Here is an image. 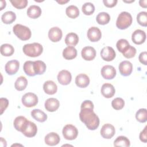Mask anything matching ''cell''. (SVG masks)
<instances>
[{
    "label": "cell",
    "mask_w": 147,
    "mask_h": 147,
    "mask_svg": "<svg viewBox=\"0 0 147 147\" xmlns=\"http://www.w3.org/2000/svg\"><path fill=\"white\" fill-rule=\"evenodd\" d=\"M91 108H81L79 113L80 121L83 122L87 129L91 130L96 129L99 125V119Z\"/></svg>",
    "instance_id": "1"
},
{
    "label": "cell",
    "mask_w": 147,
    "mask_h": 147,
    "mask_svg": "<svg viewBox=\"0 0 147 147\" xmlns=\"http://www.w3.org/2000/svg\"><path fill=\"white\" fill-rule=\"evenodd\" d=\"M22 50L25 55L26 56L35 57L39 56L42 53L43 48L40 44L34 42L24 45Z\"/></svg>",
    "instance_id": "2"
},
{
    "label": "cell",
    "mask_w": 147,
    "mask_h": 147,
    "mask_svg": "<svg viewBox=\"0 0 147 147\" xmlns=\"http://www.w3.org/2000/svg\"><path fill=\"white\" fill-rule=\"evenodd\" d=\"M15 35L21 40L26 41L31 37L32 33L29 28L21 24H16L13 28Z\"/></svg>",
    "instance_id": "3"
},
{
    "label": "cell",
    "mask_w": 147,
    "mask_h": 147,
    "mask_svg": "<svg viewBox=\"0 0 147 147\" xmlns=\"http://www.w3.org/2000/svg\"><path fill=\"white\" fill-rule=\"evenodd\" d=\"M132 17L131 14L126 11L121 12L117 20L116 26L118 29H125L130 26L132 23Z\"/></svg>",
    "instance_id": "4"
},
{
    "label": "cell",
    "mask_w": 147,
    "mask_h": 147,
    "mask_svg": "<svg viewBox=\"0 0 147 147\" xmlns=\"http://www.w3.org/2000/svg\"><path fill=\"white\" fill-rule=\"evenodd\" d=\"M62 133L64 138L68 140H73L77 137L78 130L74 125L68 124L63 127Z\"/></svg>",
    "instance_id": "5"
},
{
    "label": "cell",
    "mask_w": 147,
    "mask_h": 147,
    "mask_svg": "<svg viewBox=\"0 0 147 147\" xmlns=\"http://www.w3.org/2000/svg\"><path fill=\"white\" fill-rule=\"evenodd\" d=\"M22 103L26 107L35 106L38 103V97L32 92H28L23 95L21 99Z\"/></svg>",
    "instance_id": "6"
},
{
    "label": "cell",
    "mask_w": 147,
    "mask_h": 147,
    "mask_svg": "<svg viewBox=\"0 0 147 147\" xmlns=\"http://www.w3.org/2000/svg\"><path fill=\"white\" fill-rule=\"evenodd\" d=\"M100 133L103 138L106 139H110L114 136L115 130L114 126H113L111 124L106 123L102 126Z\"/></svg>",
    "instance_id": "7"
},
{
    "label": "cell",
    "mask_w": 147,
    "mask_h": 147,
    "mask_svg": "<svg viewBox=\"0 0 147 147\" xmlns=\"http://www.w3.org/2000/svg\"><path fill=\"white\" fill-rule=\"evenodd\" d=\"M29 121L23 116H18L16 117L14 121L13 125L14 128L22 133L25 129L26 128Z\"/></svg>",
    "instance_id": "8"
},
{
    "label": "cell",
    "mask_w": 147,
    "mask_h": 147,
    "mask_svg": "<svg viewBox=\"0 0 147 147\" xmlns=\"http://www.w3.org/2000/svg\"><path fill=\"white\" fill-rule=\"evenodd\" d=\"M100 56L103 60L106 61H110L115 57V52L112 47H106L102 49Z\"/></svg>",
    "instance_id": "9"
},
{
    "label": "cell",
    "mask_w": 147,
    "mask_h": 147,
    "mask_svg": "<svg viewBox=\"0 0 147 147\" xmlns=\"http://www.w3.org/2000/svg\"><path fill=\"white\" fill-rule=\"evenodd\" d=\"M101 75L106 79H112L116 75V70L112 65H106L101 69Z\"/></svg>",
    "instance_id": "10"
},
{
    "label": "cell",
    "mask_w": 147,
    "mask_h": 147,
    "mask_svg": "<svg viewBox=\"0 0 147 147\" xmlns=\"http://www.w3.org/2000/svg\"><path fill=\"white\" fill-rule=\"evenodd\" d=\"M133 70L132 64L127 60L123 61L119 64V71L120 74L124 76H129Z\"/></svg>",
    "instance_id": "11"
},
{
    "label": "cell",
    "mask_w": 147,
    "mask_h": 147,
    "mask_svg": "<svg viewBox=\"0 0 147 147\" xmlns=\"http://www.w3.org/2000/svg\"><path fill=\"white\" fill-rule=\"evenodd\" d=\"M57 80L59 83L62 85H67L69 84L72 80L71 74L67 70H61L57 75Z\"/></svg>",
    "instance_id": "12"
},
{
    "label": "cell",
    "mask_w": 147,
    "mask_h": 147,
    "mask_svg": "<svg viewBox=\"0 0 147 147\" xmlns=\"http://www.w3.org/2000/svg\"><path fill=\"white\" fill-rule=\"evenodd\" d=\"M87 37L92 42H96L101 38L102 33L100 29L95 26L91 27L87 31Z\"/></svg>",
    "instance_id": "13"
},
{
    "label": "cell",
    "mask_w": 147,
    "mask_h": 147,
    "mask_svg": "<svg viewBox=\"0 0 147 147\" xmlns=\"http://www.w3.org/2000/svg\"><path fill=\"white\" fill-rule=\"evenodd\" d=\"M20 67V63L16 60L9 61L5 65V71L9 75H12L17 72Z\"/></svg>",
    "instance_id": "14"
},
{
    "label": "cell",
    "mask_w": 147,
    "mask_h": 147,
    "mask_svg": "<svg viewBox=\"0 0 147 147\" xmlns=\"http://www.w3.org/2000/svg\"><path fill=\"white\" fill-rule=\"evenodd\" d=\"M63 33L61 30L58 27H53L48 32V37L49 40L54 42L59 41L62 38Z\"/></svg>",
    "instance_id": "15"
},
{
    "label": "cell",
    "mask_w": 147,
    "mask_h": 147,
    "mask_svg": "<svg viewBox=\"0 0 147 147\" xmlns=\"http://www.w3.org/2000/svg\"><path fill=\"white\" fill-rule=\"evenodd\" d=\"M146 39V33L141 29L136 30L131 35V40L136 44L140 45L144 42Z\"/></svg>",
    "instance_id": "16"
},
{
    "label": "cell",
    "mask_w": 147,
    "mask_h": 147,
    "mask_svg": "<svg viewBox=\"0 0 147 147\" xmlns=\"http://www.w3.org/2000/svg\"><path fill=\"white\" fill-rule=\"evenodd\" d=\"M82 57L87 61L92 60L96 56L95 49L90 46L84 47L81 52Z\"/></svg>",
    "instance_id": "17"
},
{
    "label": "cell",
    "mask_w": 147,
    "mask_h": 147,
    "mask_svg": "<svg viewBox=\"0 0 147 147\" xmlns=\"http://www.w3.org/2000/svg\"><path fill=\"white\" fill-rule=\"evenodd\" d=\"M115 90L114 86L110 83H105L101 87V93L106 98H110L114 96Z\"/></svg>",
    "instance_id": "18"
},
{
    "label": "cell",
    "mask_w": 147,
    "mask_h": 147,
    "mask_svg": "<svg viewBox=\"0 0 147 147\" xmlns=\"http://www.w3.org/2000/svg\"><path fill=\"white\" fill-rule=\"evenodd\" d=\"M44 106L45 109L48 111L53 112L56 111L59 109L60 103L57 99L51 98L46 100Z\"/></svg>",
    "instance_id": "19"
},
{
    "label": "cell",
    "mask_w": 147,
    "mask_h": 147,
    "mask_svg": "<svg viewBox=\"0 0 147 147\" xmlns=\"http://www.w3.org/2000/svg\"><path fill=\"white\" fill-rule=\"evenodd\" d=\"M44 140L47 145L49 146H55L60 142V138L57 133L51 132L46 135Z\"/></svg>",
    "instance_id": "20"
},
{
    "label": "cell",
    "mask_w": 147,
    "mask_h": 147,
    "mask_svg": "<svg viewBox=\"0 0 147 147\" xmlns=\"http://www.w3.org/2000/svg\"><path fill=\"white\" fill-rule=\"evenodd\" d=\"M75 83L79 87L86 88L90 83V79L87 75L80 74L75 78Z\"/></svg>",
    "instance_id": "21"
},
{
    "label": "cell",
    "mask_w": 147,
    "mask_h": 147,
    "mask_svg": "<svg viewBox=\"0 0 147 147\" xmlns=\"http://www.w3.org/2000/svg\"><path fill=\"white\" fill-rule=\"evenodd\" d=\"M43 89L46 94L48 95H53L57 92V87L54 82L48 80L44 83Z\"/></svg>",
    "instance_id": "22"
},
{
    "label": "cell",
    "mask_w": 147,
    "mask_h": 147,
    "mask_svg": "<svg viewBox=\"0 0 147 147\" xmlns=\"http://www.w3.org/2000/svg\"><path fill=\"white\" fill-rule=\"evenodd\" d=\"M37 131V127L36 124L29 121L26 128L22 133L27 137H33L36 136Z\"/></svg>",
    "instance_id": "23"
},
{
    "label": "cell",
    "mask_w": 147,
    "mask_h": 147,
    "mask_svg": "<svg viewBox=\"0 0 147 147\" xmlns=\"http://www.w3.org/2000/svg\"><path fill=\"white\" fill-rule=\"evenodd\" d=\"M77 56V51L74 47L68 46L63 51V56L66 60H72Z\"/></svg>",
    "instance_id": "24"
},
{
    "label": "cell",
    "mask_w": 147,
    "mask_h": 147,
    "mask_svg": "<svg viewBox=\"0 0 147 147\" xmlns=\"http://www.w3.org/2000/svg\"><path fill=\"white\" fill-rule=\"evenodd\" d=\"M41 14V8L37 5H32L29 6L27 10V15L29 17L36 19L39 17Z\"/></svg>",
    "instance_id": "25"
},
{
    "label": "cell",
    "mask_w": 147,
    "mask_h": 147,
    "mask_svg": "<svg viewBox=\"0 0 147 147\" xmlns=\"http://www.w3.org/2000/svg\"><path fill=\"white\" fill-rule=\"evenodd\" d=\"M32 117L36 121L43 122L47 119V115L42 111L39 109H34L31 111Z\"/></svg>",
    "instance_id": "26"
},
{
    "label": "cell",
    "mask_w": 147,
    "mask_h": 147,
    "mask_svg": "<svg viewBox=\"0 0 147 147\" xmlns=\"http://www.w3.org/2000/svg\"><path fill=\"white\" fill-rule=\"evenodd\" d=\"M79 41L78 36L75 33H68L65 38V42L68 46L74 47L76 45Z\"/></svg>",
    "instance_id": "27"
},
{
    "label": "cell",
    "mask_w": 147,
    "mask_h": 147,
    "mask_svg": "<svg viewBox=\"0 0 147 147\" xmlns=\"http://www.w3.org/2000/svg\"><path fill=\"white\" fill-rule=\"evenodd\" d=\"M33 68L36 75L43 74L46 70V64L41 60H36L33 61Z\"/></svg>",
    "instance_id": "28"
},
{
    "label": "cell",
    "mask_w": 147,
    "mask_h": 147,
    "mask_svg": "<svg viewBox=\"0 0 147 147\" xmlns=\"http://www.w3.org/2000/svg\"><path fill=\"white\" fill-rule=\"evenodd\" d=\"M28 85V80L26 78L23 76L18 77L15 82L14 87L18 91L24 90Z\"/></svg>",
    "instance_id": "29"
},
{
    "label": "cell",
    "mask_w": 147,
    "mask_h": 147,
    "mask_svg": "<svg viewBox=\"0 0 147 147\" xmlns=\"http://www.w3.org/2000/svg\"><path fill=\"white\" fill-rule=\"evenodd\" d=\"M16 19V14L11 11H8L4 13L1 17L2 22L6 24H10L13 23Z\"/></svg>",
    "instance_id": "30"
},
{
    "label": "cell",
    "mask_w": 147,
    "mask_h": 147,
    "mask_svg": "<svg viewBox=\"0 0 147 147\" xmlns=\"http://www.w3.org/2000/svg\"><path fill=\"white\" fill-rule=\"evenodd\" d=\"M1 53L4 56H10L14 52V47L9 44H3L1 46Z\"/></svg>",
    "instance_id": "31"
},
{
    "label": "cell",
    "mask_w": 147,
    "mask_h": 147,
    "mask_svg": "<svg viewBox=\"0 0 147 147\" xmlns=\"http://www.w3.org/2000/svg\"><path fill=\"white\" fill-rule=\"evenodd\" d=\"M114 146H122V147H127L130 145V142L129 140L125 136H119L118 137L114 142Z\"/></svg>",
    "instance_id": "32"
},
{
    "label": "cell",
    "mask_w": 147,
    "mask_h": 147,
    "mask_svg": "<svg viewBox=\"0 0 147 147\" xmlns=\"http://www.w3.org/2000/svg\"><path fill=\"white\" fill-rule=\"evenodd\" d=\"M65 13L71 18H76L79 15V9L75 5H70L66 8Z\"/></svg>",
    "instance_id": "33"
},
{
    "label": "cell",
    "mask_w": 147,
    "mask_h": 147,
    "mask_svg": "<svg viewBox=\"0 0 147 147\" xmlns=\"http://www.w3.org/2000/svg\"><path fill=\"white\" fill-rule=\"evenodd\" d=\"M23 69L25 73L29 76H34L36 74L33 68V61H26L24 64Z\"/></svg>",
    "instance_id": "34"
},
{
    "label": "cell",
    "mask_w": 147,
    "mask_h": 147,
    "mask_svg": "<svg viewBox=\"0 0 147 147\" xmlns=\"http://www.w3.org/2000/svg\"><path fill=\"white\" fill-rule=\"evenodd\" d=\"M96 20L99 24L105 25L109 22L110 20V17L107 13L101 12L97 15Z\"/></svg>",
    "instance_id": "35"
},
{
    "label": "cell",
    "mask_w": 147,
    "mask_h": 147,
    "mask_svg": "<svg viewBox=\"0 0 147 147\" xmlns=\"http://www.w3.org/2000/svg\"><path fill=\"white\" fill-rule=\"evenodd\" d=\"M136 119L141 122H145L147 120V111L146 109H139L136 114Z\"/></svg>",
    "instance_id": "36"
},
{
    "label": "cell",
    "mask_w": 147,
    "mask_h": 147,
    "mask_svg": "<svg viewBox=\"0 0 147 147\" xmlns=\"http://www.w3.org/2000/svg\"><path fill=\"white\" fill-rule=\"evenodd\" d=\"M82 10L85 15L90 16L93 14L95 11V6L91 2H86L84 3L82 7Z\"/></svg>",
    "instance_id": "37"
},
{
    "label": "cell",
    "mask_w": 147,
    "mask_h": 147,
    "mask_svg": "<svg viewBox=\"0 0 147 147\" xmlns=\"http://www.w3.org/2000/svg\"><path fill=\"white\" fill-rule=\"evenodd\" d=\"M116 46L120 52L123 53L130 47V44L126 39H120L117 41Z\"/></svg>",
    "instance_id": "38"
},
{
    "label": "cell",
    "mask_w": 147,
    "mask_h": 147,
    "mask_svg": "<svg viewBox=\"0 0 147 147\" xmlns=\"http://www.w3.org/2000/svg\"><path fill=\"white\" fill-rule=\"evenodd\" d=\"M137 21L138 23L143 26H147V13L146 11H141L137 16Z\"/></svg>",
    "instance_id": "39"
},
{
    "label": "cell",
    "mask_w": 147,
    "mask_h": 147,
    "mask_svg": "<svg viewBox=\"0 0 147 147\" xmlns=\"http://www.w3.org/2000/svg\"><path fill=\"white\" fill-rule=\"evenodd\" d=\"M125 105V102L123 99L121 98H116L112 100L111 106L112 107L117 110L122 109Z\"/></svg>",
    "instance_id": "40"
},
{
    "label": "cell",
    "mask_w": 147,
    "mask_h": 147,
    "mask_svg": "<svg viewBox=\"0 0 147 147\" xmlns=\"http://www.w3.org/2000/svg\"><path fill=\"white\" fill-rule=\"evenodd\" d=\"M10 2L14 7L18 9H21L26 7L28 3L27 0H11L10 1Z\"/></svg>",
    "instance_id": "41"
},
{
    "label": "cell",
    "mask_w": 147,
    "mask_h": 147,
    "mask_svg": "<svg viewBox=\"0 0 147 147\" xmlns=\"http://www.w3.org/2000/svg\"><path fill=\"white\" fill-rule=\"evenodd\" d=\"M124 57H125L127 59H130L133 57L136 54V49L131 45L128 48V49L125 51L123 53H122Z\"/></svg>",
    "instance_id": "42"
},
{
    "label": "cell",
    "mask_w": 147,
    "mask_h": 147,
    "mask_svg": "<svg viewBox=\"0 0 147 147\" xmlns=\"http://www.w3.org/2000/svg\"><path fill=\"white\" fill-rule=\"evenodd\" d=\"M1 102V114H2L3 111L9 105V101L6 98H1L0 99Z\"/></svg>",
    "instance_id": "43"
},
{
    "label": "cell",
    "mask_w": 147,
    "mask_h": 147,
    "mask_svg": "<svg viewBox=\"0 0 147 147\" xmlns=\"http://www.w3.org/2000/svg\"><path fill=\"white\" fill-rule=\"evenodd\" d=\"M139 61L142 64L147 65V52L146 51L141 52L139 55Z\"/></svg>",
    "instance_id": "44"
},
{
    "label": "cell",
    "mask_w": 147,
    "mask_h": 147,
    "mask_svg": "<svg viewBox=\"0 0 147 147\" xmlns=\"http://www.w3.org/2000/svg\"><path fill=\"white\" fill-rule=\"evenodd\" d=\"M146 128L147 126H146L145 127V128L144 129V130L142 131H141L140 134V140L146 143L147 142V131H146Z\"/></svg>",
    "instance_id": "45"
},
{
    "label": "cell",
    "mask_w": 147,
    "mask_h": 147,
    "mask_svg": "<svg viewBox=\"0 0 147 147\" xmlns=\"http://www.w3.org/2000/svg\"><path fill=\"white\" fill-rule=\"evenodd\" d=\"M117 0H103V2L105 6L107 7H113L115 6L117 3Z\"/></svg>",
    "instance_id": "46"
},
{
    "label": "cell",
    "mask_w": 147,
    "mask_h": 147,
    "mask_svg": "<svg viewBox=\"0 0 147 147\" xmlns=\"http://www.w3.org/2000/svg\"><path fill=\"white\" fill-rule=\"evenodd\" d=\"M81 108H91L94 109V104L90 100H86L83 101L81 105Z\"/></svg>",
    "instance_id": "47"
},
{
    "label": "cell",
    "mask_w": 147,
    "mask_h": 147,
    "mask_svg": "<svg viewBox=\"0 0 147 147\" xmlns=\"http://www.w3.org/2000/svg\"><path fill=\"white\" fill-rule=\"evenodd\" d=\"M146 3H147L146 0H141V1H139L140 5L141 7H144V8H146Z\"/></svg>",
    "instance_id": "48"
},
{
    "label": "cell",
    "mask_w": 147,
    "mask_h": 147,
    "mask_svg": "<svg viewBox=\"0 0 147 147\" xmlns=\"http://www.w3.org/2000/svg\"><path fill=\"white\" fill-rule=\"evenodd\" d=\"M1 10H3V8L6 7V1H1Z\"/></svg>",
    "instance_id": "49"
},
{
    "label": "cell",
    "mask_w": 147,
    "mask_h": 147,
    "mask_svg": "<svg viewBox=\"0 0 147 147\" xmlns=\"http://www.w3.org/2000/svg\"><path fill=\"white\" fill-rule=\"evenodd\" d=\"M68 1H57V2L63 5V4H64V3H65L68 2Z\"/></svg>",
    "instance_id": "50"
},
{
    "label": "cell",
    "mask_w": 147,
    "mask_h": 147,
    "mask_svg": "<svg viewBox=\"0 0 147 147\" xmlns=\"http://www.w3.org/2000/svg\"><path fill=\"white\" fill-rule=\"evenodd\" d=\"M123 2H127V3H130V2H134V0H133V1H123Z\"/></svg>",
    "instance_id": "51"
}]
</instances>
